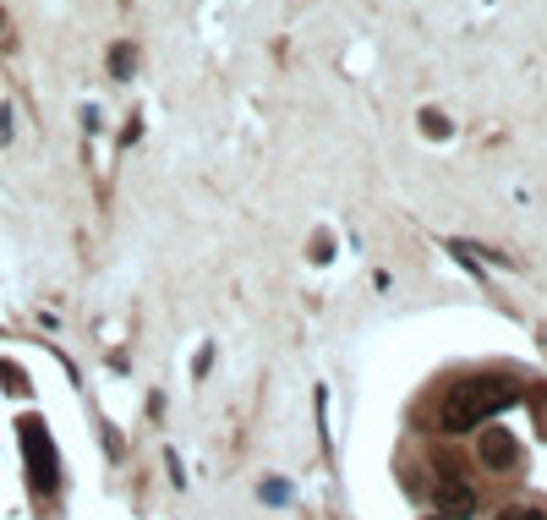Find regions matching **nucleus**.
I'll return each mask as SVG.
<instances>
[{"label": "nucleus", "instance_id": "nucleus-9", "mask_svg": "<svg viewBox=\"0 0 547 520\" xmlns=\"http://www.w3.org/2000/svg\"><path fill=\"white\" fill-rule=\"evenodd\" d=\"M438 520H444V515H438Z\"/></svg>", "mask_w": 547, "mask_h": 520}, {"label": "nucleus", "instance_id": "nucleus-8", "mask_svg": "<svg viewBox=\"0 0 547 520\" xmlns=\"http://www.w3.org/2000/svg\"><path fill=\"white\" fill-rule=\"evenodd\" d=\"M504 520H542V515H537V510H509Z\"/></svg>", "mask_w": 547, "mask_h": 520}, {"label": "nucleus", "instance_id": "nucleus-5", "mask_svg": "<svg viewBox=\"0 0 547 520\" xmlns=\"http://www.w3.org/2000/svg\"><path fill=\"white\" fill-rule=\"evenodd\" d=\"M132 61H137V55H132V44H115V55H110L115 77H126V72H132Z\"/></svg>", "mask_w": 547, "mask_h": 520}, {"label": "nucleus", "instance_id": "nucleus-6", "mask_svg": "<svg viewBox=\"0 0 547 520\" xmlns=\"http://www.w3.org/2000/svg\"><path fill=\"white\" fill-rule=\"evenodd\" d=\"M263 499H269V504H290V488L279 477H269V482H263Z\"/></svg>", "mask_w": 547, "mask_h": 520}, {"label": "nucleus", "instance_id": "nucleus-4", "mask_svg": "<svg viewBox=\"0 0 547 520\" xmlns=\"http://www.w3.org/2000/svg\"><path fill=\"white\" fill-rule=\"evenodd\" d=\"M471 504H476V493L465 488V482H438V515H471Z\"/></svg>", "mask_w": 547, "mask_h": 520}, {"label": "nucleus", "instance_id": "nucleus-2", "mask_svg": "<svg viewBox=\"0 0 547 520\" xmlns=\"http://www.w3.org/2000/svg\"><path fill=\"white\" fill-rule=\"evenodd\" d=\"M22 449H28V471H33V488L50 493L55 488V449H50V433H44V422H22Z\"/></svg>", "mask_w": 547, "mask_h": 520}, {"label": "nucleus", "instance_id": "nucleus-3", "mask_svg": "<svg viewBox=\"0 0 547 520\" xmlns=\"http://www.w3.org/2000/svg\"><path fill=\"white\" fill-rule=\"evenodd\" d=\"M515 438L509 433H482V466H493V471H504V466H515Z\"/></svg>", "mask_w": 547, "mask_h": 520}, {"label": "nucleus", "instance_id": "nucleus-7", "mask_svg": "<svg viewBox=\"0 0 547 520\" xmlns=\"http://www.w3.org/2000/svg\"><path fill=\"white\" fill-rule=\"evenodd\" d=\"M422 126H427V132H433V137H444V132H449V121H444V115H433V110L422 115Z\"/></svg>", "mask_w": 547, "mask_h": 520}, {"label": "nucleus", "instance_id": "nucleus-1", "mask_svg": "<svg viewBox=\"0 0 547 520\" xmlns=\"http://www.w3.org/2000/svg\"><path fill=\"white\" fill-rule=\"evenodd\" d=\"M515 400H520V389L504 384V378H465L455 395L444 400L438 422H444V433H471V427H482L493 411L515 406Z\"/></svg>", "mask_w": 547, "mask_h": 520}]
</instances>
